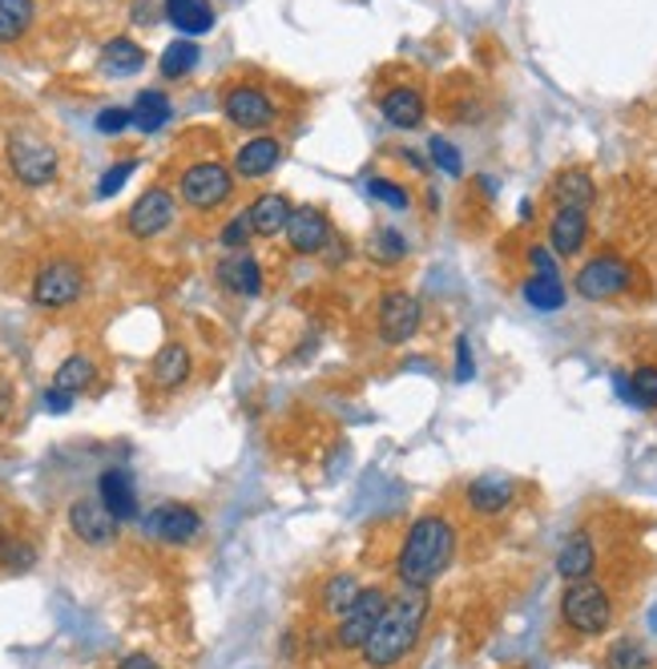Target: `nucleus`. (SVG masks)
I'll return each mask as SVG.
<instances>
[{
    "instance_id": "nucleus-1",
    "label": "nucleus",
    "mask_w": 657,
    "mask_h": 669,
    "mask_svg": "<svg viewBox=\"0 0 657 669\" xmlns=\"http://www.w3.org/2000/svg\"><path fill=\"white\" fill-rule=\"evenodd\" d=\"M452 557H457V524L444 512H424L412 521L395 553V577L403 589H432L448 573Z\"/></svg>"
},
{
    "instance_id": "nucleus-2",
    "label": "nucleus",
    "mask_w": 657,
    "mask_h": 669,
    "mask_svg": "<svg viewBox=\"0 0 657 669\" xmlns=\"http://www.w3.org/2000/svg\"><path fill=\"white\" fill-rule=\"evenodd\" d=\"M428 609H432V597L428 589H403L400 597L388 601L383 617L375 621L372 638L363 641V661L367 669H395L408 653L415 649L420 633L428 626Z\"/></svg>"
},
{
    "instance_id": "nucleus-3",
    "label": "nucleus",
    "mask_w": 657,
    "mask_h": 669,
    "mask_svg": "<svg viewBox=\"0 0 657 669\" xmlns=\"http://www.w3.org/2000/svg\"><path fill=\"white\" fill-rule=\"evenodd\" d=\"M561 617L565 626L581 638H597L614 626V601L597 581H569L561 597Z\"/></svg>"
},
{
    "instance_id": "nucleus-4",
    "label": "nucleus",
    "mask_w": 657,
    "mask_h": 669,
    "mask_svg": "<svg viewBox=\"0 0 657 669\" xmlns=\"http://www.w3.org/2000/svg\"><path fill=\"white\" fill-rule=\"evenodd\" d=\"M388 589L383 584H363L360 593H355V601H351L347 609H343L335 621V641H340L343 649H363V641L372 638L375 621L383 617V609H388Z\"/></svg>"
},
{
    "instance_id": "nucleus-5",
    "label": "nucleus",
    "mask_w": 657,
    "mask_h": 669,
    "mask_svg": "<svg viewBox=\"0 0 657 669\" xmlns=\"http://www.w3.org/2000/svg\"><path fill=\"white\" fill-rule=\"evenodd\" d=\"M86 291V275H81V266L69 263V258H53V263H45L32 278V303L41 311H65L73 307L77 298Z\"/></svg>"
},
{
    "instance_id": "nucleus-6",
    "label": "nucleus",
    "mask_w": 657,
    "mask_h": 669,
    "mask_svg": "<svg viewBox=\"0 0 657 669\" xmlns=\"http://www.w3.org/2000/svg\"><path fill=\"white\" fill-rule=\"evenodd\" d=\"M178 190L182 203L194 206V210H214L234 194V174L226 170L223 161H194V166L182 170Z\"/></svg>"
},
{
    "instance_id": "nucleus-7",
    "label": "nucleus",
    "mask_w": 657,
    "mask_h": 669,
    "mask_svg": "<svg viewBox=\"0 0 657 669\" xmlns=\"http://www.w3.org/2000/svg\"><path fill=\"white\" fill-rule=\"evenodd\" d=\"M629 283H634V266L621 255H597L577 270V295L589 298V303L626 295Z\"/></svg>"
},
{
    "instance_id": "nucleus-8",
    "label": "nucleus",
    "mask_w": 657,
    "mask_h": 669,
    "mask_svg": "<svg viewBox=\"0 0 657 669\" xmlns=\"http://www.w3.org/2000/svg\"><path fill=\"white\" fill-rule=\"evenodd\" d=\"M9 170L21 186H49L57 178V149L41 138L17 134L9 141Z\"/></svg>"
},
{
    "instance_id": "nucleus-9",
    "label": "nucleus",
    "mask_w": 657,
    "mask_h": 669,
    "mask_svg": "<svg viewBox=\"0 0 657 669\" xmlns=\"http://www.w3.org/2000/svg\"><path fill=\"white\" fill-rule=\"evenodd\" d=\"M420 323H424V307H420V298H415L412 291H388V295L380 298V319H375V327H380V340L388 343V347H400V343L415 340Z\"/></svg>"
},
{
    "instance_id": "nucleus-10",
    "label": "nucleus",
    "mask_w": 657,
    "mask_h": 669,
    "mask_svg": "<svg viewBox=\"0 0 657 669\" xmlns=\"http://www.w3.org/2000/svg\"><path fill=\"white\" fill-rule=\"evenodd\" d=\"M286 246L295 250V255H318V250H327L335 230H331V218L327 210H318V206H295L291 214V223H286Z\"/></svg>"
},
{
    "instance_id": "nucleus-11",
    "label": "nucleus",
    "mask_w": 657,
    "mask_h": 669,
    "mask_svg": "<svg viewBox=\"0 0 657 669\" xmlns=\"http://www.w3.org/2000/svg\"><path fill=\"white\" fill-rule=\"evenodd\" d=\"M226 121L238 129H266L278 117V106L271 101V94H263L258 86H234L223 97Z\"/></svg>"
},
{
    "instance_id": "nucleus-12",
    "label": "nucleus",
    "mask_w": 657,
    "mask_h": 669,
    "mask_svg": "<svg viewBox=\"0 0 657 669\" xmlns=\"http://www.w3.org/2000/svg\"><path fill=\"white\" fill-rule=\"evenodd\" d=\"M149 537H158L166 544H190L202 532V516L190 509V504H158L154 512L141 516Z\"/></svg>"
},
{
    "instance_id": "nucleus-13",
    "label": "nucleus",
    "mask_w": 657,
    "mask_h": 669,
    "mask_svg": "<svg viewBox=\"0 0 657 669\" xmlns=\"http://www.w3.org/2000/svg\"><path fill=\"white\" fill-rule=\"evenodd\" d=\"M170 223H174V194L166 190V186H154V190L141 194L138 203L129 206V218H126L134 238H158Z\"/></svg>"
},
{
    "instance_id": "nucleus-14",
    "label": "nucleus",
    "mask_w": 657,
    "mask_h": 669,
    "mask_svg": "<svg viewBox=\"0 0 657 669\" xmlns=\"http://www.w3.org/2000/svg\"><path fill=\"white\" fill-rule=\"evenodd\" d=\"M69 529H73L77 541L86 544H109L117 537V516L94 496H81L73 500V509H69Z\"/></svg>"
},
{
    "instance_id": "nucleus-15",
    "label": "nucleus",
    "mask_w": 657,
    "mask_h": 669,
    "mask_svg": "<svg viewBox=\"0 0 657 669\" xmlns=\"http://www.w3.org/2000/svg\"><path fill=\"white\" fill-rule=\"evenodd\" d=\"M97 500L114 512L117 524L138 521V512H141L138 489H134V476H129L126 468H109V472H101V480H97Z\"/></svg>"
},
{
    "instance_id": "nucleus-16",
    "label": "nucleus",
    "mask_w": 657,
    "mask_h": 669,
    "mask_svg": "<svg viewBox=\"0 0 657 669\" xmlns=\"http://www.w3.org/2000/svg\"><path fill=\"white\" fill-rule=\"evenodd\" d=\"M380 114L395 129H420L428 117V101L415 86H395L380 97Z\"/></svg>"
},
{
    "instance_id": "nucleus-17",
    "label": "nucleus",
    "mask_w": 657,
    "mask_h": 669,
    "mask_svg": "<svg viewBox=\"0 0 657 669\" xmlns=\"http://www.w3.org/2000/svg\"><path fill=\"white\" fill-rule=\"evenodd\" d=\"M589 243V214L585 210H552L549 223V250L557 258L581 255V246Z\"/></svg>"
},
{
    "instance_id": "nucleus-18",
    "label": "nucleus",
    "mask_w": 657,
    "mask_h": 669,
    "mask_svg": "<svg viewBox=\"0 0 657 669\" xmlns=\"http://www.w3.org/2000/svg\"><path fill=\"white\" fill-rule=\"evenodd\" d=\"M512 496H517V484H512L509 476H500V472L477 476L464 492L468 509L480 512V516H497V512H504L512 504Z\"/></svg>"
},
{
    "instance_id": "nucleus-19",
    "label": "nucleus",
    "mask_w": 657,
    "mask_h": 669,
    "mask_svg": "<svg viewBox=\"0 0 657 669\" xmlns=\"http://www.w3.org/2000/svg\"><path fill=\"white\" fill-rule=\"evenodd\" d=\"M278 161H283V141L263 134V138H251L238 154H234V174L246 181H258L275 170Z\"/></svg>"
},
{
    "instance_id": "nucleus-20",
    "label": "nucleus",
    "mask_w": 657,
    "mask_h": 669,
    "mask_svg": "<svg viewBox=\"0 0 657 669\" xmlns=\"http://www.w3.org/2000/svg\"><path fill=\"white\" fill-rule=\"evenodd\" d=\"M214 270H218V283L238 298H255L258 291H263V266H258L255 255H246V250H234V255L223 258Z\"/></svg>"
},
{
    "instance_id": "nucleus-21",
    "label": "nucleus",
    "mask_w": 657,
    "mask_h": 669,
    "mask_svg": "<svg viewBox=\"0 0 657 669\" xmlns=\"http://www.w3.org/2000/svg\"><path fill=\"white\" fill-rule=\"evenodd\" d=\"M194 372V360H190V347L186 343H166V347L154 355L149 363V383L158 387V392H174L182 383L190 380Z\"/></svg>"
},
{
    "instance_id": "nucleus-22",
    "label": "nucleus",
    "mask_w": 657,
    "mask_h": 669,
    "mask_svg": "<svg viewBox=\"0 0 657 669\" xmlns=\"http://www.w3.org/2000/svg\"><path fill=\"white\" fill-rule=\"evenodd\" d=\"M549 194H552V203H557V210H585L589 214V206L597 203V186L585 170H561L557 178H552Z\"/></svg>"
},
{
    "instance_id": "nucleus-23",
    "label": "nucleus",
    "mask_w": 657,
    "mask_h": 669,
    "mask_svg": "<svg viewBox=\"0 0 657 669\" xmlns=\"http://www.w3.org/2000/svg\"><path fill=\"white\" fill-rule=\"evenodd\" d=\"M594 569H597L594 537H589V532H572L569 541L561 544V553H557V573H561L565 581H589Z\"/></svg>"
},
{
    "instance_id": "nucleus-24",
    "label": "nucleus",
    "mask_w": 657,
    "mask_h": 669,
    "mask_svg": "<svg viewBox=\"0 0 657 669\" xmlns=\"http://www.w3.org/2000/svg\"><path fill=\"white\" fill-rule=\"evenodd\" d=\"M291 214H295V206L286 203L283 194H258L255 203H251V210H246V218H251V230L263 234V238H275V234L286 230V223H291Z\"/></svg>"
},
{
    "instance_id": "nucleus-25",
    "label": "nucleus",
    "mask_w": 657,
    "mask_h": 669,
    "mask_svg": "<svg viewBox=\"0 0 657 669\" xmlns=\"http://www.w3.org/2000/svg\"><path fill=\"white\" fill-rule=\"evenodd\" d=\"M166 21L182 37H202L214 29V4L210 0H166Z\"/></svg>"
},
{
    "instance_id": "nucleus-26",
    "label": "nucleus",
    "mask_w": 657,
    "mask_h": 669,
    "mask_svg": "<svg viewBox=\"0 0 657 669\" xmlns=\"http://www.w3.org/2000/svg\"><path fill=\"white\" fill-rule=\"evenodd\" d=\"M101 65H106V73H114V77L141 73V65H146V49H141L138 41H129V37H114V41L101 49Z\"/></svg>"
},
{
    "instance_id": "nucleus-27",
    "label": "nucleus",
    "mask_w": 657,
    "mask_h": 669,
    "mask_svg": "<svg viewBox=\"0 0 657 669\" xmlns=\"http://www.w3.org/2000/svg\"><path fill=\"white\" fill-rule=\"evenodd\" d=\"M170 117H174L170 97L161 94V89H141L138 101H134V126H138L141 134H158Z\"/></svg>"
},
{
    "instance_id": "nucleus-28",
    "label": "nucleus",
    "mask_w": 657,
    "mask_h": 669,
    "mask_svg": "<svg viewBox=\"0 0 657 669\" xmlns=\"http://www.w3.org/2000/svg\"><path fill=\"white\" fill-rule=\"evenodd\" d=\"M360 589H363V584L355 581L351 573H331L327 581L318 584V609H323V613H331V617H340L343 609L355 601V593H360Z\"/></svg>"
},
{
    "instance_id": "nucleus-29",
    "label": "nucleus",
    "mask_w": 657,
    "mask_h": 669,
    "mask_svg": "<svg viewBox=\"0 0 657 669\" xmlns=\"http://www.w3.org/2000/svg\"><path fill=\"white\" fill-rule=\"evenodd\" d=\"M32 17H37L32 0H0V45L21 41L24 32H29Z\"/></svg>"
},
{
    "instance_id": "nucleus-30",
    "label": "nucleus",
    "mask_w": 657,
    "mask_h": 669,
    "mask_svg": "<svg viewBox=\"0 0 657 669\" xmlns=\"http://www.w3.org/2000/svg\"><path fill=\"white\" fill-rule=\"evenodd\" d=\"M520 291H524V303H529L532 311H561L565 307L561 275H532Z\"/></svg>"
},
{
    "instance_id": "nucleus-31",
    "label": "nucleus",
    "mask_w": 657,
    "mask_h": 669,
    "mask_svg": "<svg viewBox=\"0 0 657 669\" xmlns=\"http://www.w3.org/2000/svg\"><path fill=\"white\" fill-rule=\"evenodd\" d=\"M97 380V367H94V360L89 355H69V360L57 367V375H53V387L57 392H69V395H77V392H86L89 383Z\"/></svg>"
},
{
    "instance_id": "nucleus-32",
    "label": "nucleus",
    "mask_w": 657,
    "mask_h": 669,
    "mask_svg": "<svg viewBox=\"0 0 657 669\" xmlns=\"http://www.w3.org/2000/svg\"><path fill=\"white\" fill-rule=\"evenodd\" d=\"M198 45H194V37H178L174 45H166V53H161L158 69L161 77H170V81H178V77H186L198 65Z\"/></svg>"
},
{
    "instance_id": "nucleus-33",
    "label": "nucleus",
    "mask_w": 657,
    "mask_h": 669,
    "mask_svg": "<svg viewBox=\"0 0 657 669\" xmlns=\"http://www.w3.org/2000/svg\"><path fill=\"white\" fill-rule=\"evenodd\" d=\"M32 561H37V549H32L24 537H17V532H0V569L24 573V569H32Z\"/></svg>"
},
{
    "instance_id": "nucleus-34",
    "label": "nucleus",
    "mask_w": 657,
    "mask_h": 669,
    "mask_svg": "<svg viewBox=\"0 0 657 669\" xmlns=\"http://www.w3.org/2000/svg\"><path fill=\"white\" fill-rule=\"evenodd\" d=\"M626 404L646 407V412H654V407H657V367H654V363H641V367L629 375Z\"/></svg>"
},
{
    "instance_id": "nucleus-35",
    "label": "nucleus",
    "mask_w": 657,
    "mask_h": 669,
    "mask_svg": "<svg viewBox=\"0 0 657 669\" xmlns=\"http://www.w3.org/2000/svg\"><path fill=\"white\" fill-rule=\"evenodd\" d=\"M605 666L609 669H654V661H649L646 646L634 638H621L609 646V653H605Z\"/></svg>"
},
{
    "instance_id": "nucleus-36",
    "label": "nucleus",
    "mask_w": 657,
    "mask_h": 669,
    "mask_svg": "<svg viewBox=\"0 0 657 669\" xmlns=\"http://www.w3.org/2000/svg\"><path fill=\"white\" fill-rule=\"evenodd\" d=\"M367 194H372L380 206H388V210H408V206H412V194L388 178H367Z\"/></svg>"
},
{
    "instance_id": "nucleus-37",
    "label": "nucleus",
    "mask_w": 657,
    "mask_h": 669,
    "mask_svg": "<svg viewBox=\"0 0 657 669\" xmlns=\"http://www.w3.org/2000/svg\"><path fill=\"white\" fill-rule=\"evenodd\" d=\"M428 154H432V161L440 166V174H448V178H460V174H464V158H460V149L448 138L428 141Z\"/></svg>"
},
{
    "instance_id": "nucleus-38",
    "label": "nucleus",
    "mask_w": 657,
    "mask_h": 669,
    "mask_svg": "<svg viewBox=\"0 0 657 669\" xmlns=\"http://www.w3.org/2000/svg\"><path fill=\"white\" fill-rule=\"evenodd\" d=\"M372 255L380 258V263H400V258L408 255V238H403L400 230H380L372 243Z\"/></svg>"
},
{
    "instance_id": "nucleus-39",
    "label": "nucleus",
    "mask_w": 657,
    "mask_h": 669,
    "mask_svg": "<svg viewBox=\"0 0 657 669\" xmlns=\"http://www.w3.org/2000/svg\"><path fill=\"white\" fill-rule=\"evenodd\" d=\"M134 170H138V161H134V158L109 166V170L101 174V181H97V198H114V194L129 181V174H134Z\"/></svg>"
},
{
    "instance_id": "nucleus-40",
    "label": "nucleus",
    "mask_w": 657,
    "mask_h": 669,
    "mask_svg": "<svg viewBox=\"0 0 657 669\" xmlns=\"http://www.w3.org/2000/svg\"><path fill=\"white\" fill-rule=\"evenodd\" d=\"M251 218L246 214H238V218H231V223L223 226V238L218 243L226 246V250H246V243H251Z\"/></svg>"
},
{
    "instance_id": "nucleus-41",
    "label": "nucleus",
    "mask_w": 657,
    "mask_h": 669,
    "mask_svg": "<svg viewBox=\"0 0 657 669\" xmlns=\"http://www.w3.org/2000/svg\"><path fill=\"white\" fill-rule=\"evenodd\" d=\"M134 126V109H121V106H109L97 114V129L101 134H121V129Z\"/></svg>"
},
{
    "instance_id": "nucleus-42",
    "label": "nucleus",
    "mask_w": 657,
    "mask_h": 669,
    "mask_svg": "<svg viewBox=\"0 0 657 669\" xmlns=\"http://www.w3.org/2000/svg\"><path fill=\"white\" fill-rule=\"evenodd\" d=\"M477 375V360H472V343H468V335H460L457 340V380L468 383Z\"/></svg>"
},
{
    "instance_id": "nucleus-43",
    "label": "nucleus",
    "mask_w": 657,
    "mask_h": 669,
    "mask_svg": "<svg viewBox=\"0 0 657 669\" xmlns=\"http://www.w3.org/2000/svg\"><path fill=\"white\" fill-rule=\"evenodd\" d=\"M529 266H532V275H557V255H552L549 246H532Z\"/></svg>"
},
{
    "instance_id": "nucleus-44",
    "label": "nucleus",
    "mask_w": 657,
    "mask_h": 669,
    "mask_svg": "<svg viewBox=\"0 0 657 669\" xmlns=\"http://www.w3.org/2000/svg\"><path fill=\"white\" fill-rule=\"evenodd\" d=\"M69 407H73V395H69V392H57V387H49V392H45V412L61 415V412H69Z\"/></svg>"
},
{
    "instance_id": "nucleus-45",
    "label": "nucleus",
    "mask_w": 657,
    "mask_h": 669,
    "mask_svg": "<svg viewBox=\"0 0 657 669\" xmlns=\"http://www.w3.org/2000/svg\"><path fill=\"white\" fill-rule=\"evenodd\" d=\"M117 669H161V666L154 658H146V653H129V658H121Z\"/></svg>"
},
{
    "instance_id": "nucleus-46",
    "label": "nucleus",
    "mask_w": 657,
    "mask_h": 669,
    "mask_svg": "<svg viewBox=\"0 0 657 669\" xmlns=\"http://www.w3.org/2000/svg\"><path fill=\"white\" fill-rule=\"evenodd\" d=\"M9 412H12V387L4 380H0V424L9 420Z\"/></svg>"
}]
</instances>
